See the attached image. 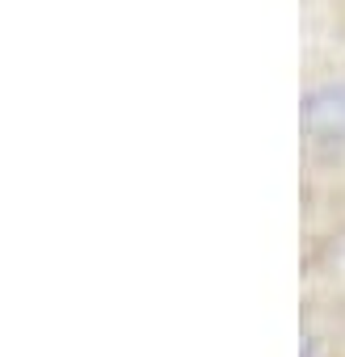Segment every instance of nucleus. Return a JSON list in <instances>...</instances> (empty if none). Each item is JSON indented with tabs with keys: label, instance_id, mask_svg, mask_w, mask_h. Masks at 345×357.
<instances>
[{
	"label": "nucleus",
	"instance_id": "1",
	"mask_svg": "<svg viewBox=\"0 0 345 357\" xmlns=\"http://www.w3.org/2000/svg\"><path fill=\"white\" fill-rule=\"evenodd\" d=\"M303 118L311 139L320 143H341L345 139V84H320L303 101Z\"/></svg>",
	"mask_w": 345,
	"mask_h": 357
}]
</instances>
